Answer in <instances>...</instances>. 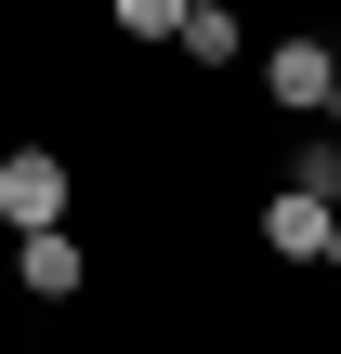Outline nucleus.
Instances as JSON below:
<instances>
[{
	"label": "nucleus",
	"mask_w": 341,
	"mask_h": 354,
	"mask_svg": "<svg viewBox=\"0 0 341 354\" xmlns=\"http://www.w3.org/2000/svg\"><path fill=\"white\" fill-rule=\"evenodd\" d=\"M66 197H79V158L66 145H0V223H13V250L26 236H66Z\"/></svg>",
	"instance_id": "obj_1"
},
{
	"label": "nucleus",
	"mask_w": 341,
	"mask_h": 354,
	"mask_svg": "<svg viewBox=\"0 0 341 354\" xmlns=\"http://www.w3.org/2000/svg\"><path fill=\"white\" fill-rule=\"evenodd\" d=\"M263 92H276L289 118H329V92H341V39H276V53H263Z\"/></svg>",
	"instance_id": "obj_2"
},
{
	"label": "nucleus",
	"mask_w": 341,
	"mask_h": 354,
	"mask_svg": "<svg viewBox=\"0 0 341 354\" xmlns=\"http://www.w3.org/2000/svg\"><path fill=\"white\" fill-rule=\"evenodd\" d=\"M263 250H276V263H341V210L302 197V184H276V197H263Z\"/></svg>",
	"instance_id": "obj_3"
},
{
	"label": "nucleus",
	"mask_w": 341,
	"mask_h": 354,
	"mask_svg": "<svg viewBox=\"0 0 341 354\" xmlns=\"http://www.w3.org/2000/svg\"><path fill=\"white\" fill-rule=\"evenodd\" d=\"M13 289H26V302H79V289H92V236H26V250H13Z\"/></svg>",
	"instance_id": "obj_4"
},
{
	"label": "nucleus",
	"mask_w": 341,
	"mask_h": 354,
	"mask_svg": "<svg viewBox=\"0 0 341 354\" xmlns=\"http://www.w3.org/2000/svg\"><path fill=\"white\" fill-rule=\"evenodd\" d=\"M184 53H197V66H237V53H250V26H237L223 0H184Z\"/></svg>",
	"instance_id": "obj_5"
},
{
	"label": "nucleus",
	"mask_w": 341,
	"mask_h": 354,
	"mask_svg": "<svg viewBox=\"0 0 341 354\" xmlns=\"http://www.w3.org/2000/svg\"><path fill=\"white\" fill-rule=\"evenodd\" d=\"M118 39H184V0H118Z\"/></svg>",
	"instance_id": "obj_6"
},
{
	"label": "nucleus",
	"mask_w": 341,
	"mask_h": 354,
	"mask_svg": "<svg viewBox=\"0 0 341 354\" xmlns=\"http://www.w3.org/2000/svg\"><path fill=\"white\" fill-rule=\"evenodd\" d=\"M329 145H341V92H329Z\"/></svg>",
	"instance_id": "obj_7"
},
{
	"label": "nucleus",
	"mask_w": 341,
	"mask_h": 354,
	"mask_svg": "<svg viewBox=\"0 0 341 354\" xmlns=\"http://www.w3.org/2000/svg\"><path fill=\"white\" fill-rule=\"evenodd\" d=\"M329 210H341V184H329Z\"/></svg>",
	"instance_id": "obj_8"
}]
</instances>
